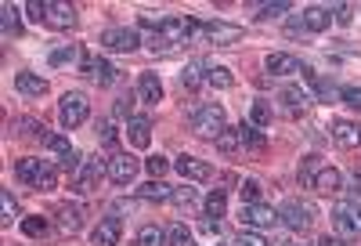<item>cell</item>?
Wrapping results in <instances>:
<instances>
[{
    "label": "cell",
    "mask_w": 361,
    "mask_h": 246,
    "mask_svg": "<svg viewBox=\"0 0 361 246\" xmlns=\"http://www.w3.org/2000/svg\"><path fill=\"white\" fill-rule=\"evenodd\" d=\"M199 33V22L192 15H174V18H163V26H159V33L152 36V44H148V51H174V48H181V44H188Z\"/></svg>",
    "instance_id": "1"
},
{
    "label": "cell",
    "mask_w": 361,
    "mask_h": 246,
    "mask_svg": "<svg viewBox=\"0 0 361 246\" xmlns=\"http://www.w3.org/2000/svg\"><path fill=\"white\" fill-rule=\"evenodd\" d=\"M15 178L22 181V184H29V189H40V192H51L54 184H58V171H54V163L36 159V156L18 159V163H15Z\"/></svg>",
    "instance_id": "2"
},
{
    "label": "cell",
    "mask_w": 361,
    "mask_h": 246,
    "mask_svg": "<svg viewBox=\"0 0 361 246\" xmlns=\"http://www.w3.org/2000/svg\"><path fill=\"white\" fill-rule=\"evenodd\" d=\"M188 127H192V134H199V138L217 141L228 127V116H224L221 106H199V109H192V116H188Z\"/></svg>",
    "instance_id": "3"
},
{
    "label": "cell",
    "mask_w": 361,
    "mask_h": 246,
    "mask_svg": "<svg viewBox=\"0 0 361 246\" xmlns=\"http://www.w3.org/2000/svg\"><path fill=\"white\" fill-rule=\"evenodd\" d=\"M101 174H109V159H101V156H83L80 171L73 174V192H80V196H91V192L98 189Z\"/></svg>",
    "instance_id": "4"
},
{
    "label": "cell",
    "mask_w": 361,
    "mask_h": 246,
    "mask_svg": "<svg viewBox=\"0 0 361 246\" xmlns=\"http://www.w3.org/2000/svg\"><path fill=\"white\" fill-rule=\"evenodd\" d=\"M87 116H91V101H87V94L69 91L66 98H61L58 120H61V127H66V131H76L80 123H87Z\"/></svg>",
    "instance_id": "5"
},
{
    "label": "cell",
    "mask_w": 361,
    "mask_h": 246,
    "mask_svg": "<svg viewBox=\"0 0 361 246\" xmlns=\"http://www.w3.org/2000/svg\"><path fill=\"white\" fill-rule=\"evenodd\" d=\"M279 224H286V229L293 232H304L314 224V207L304 199H286L282 207H279Z\"/></svg>",
    "instance_id": "6"
},
{
    "label": "cell",
    "mask_w": 361,
    "mask_h": 246,
    "mask_svg": "<svg viewBox=\"0 0 361 246\" xmlns=\"http://www.w3.org/2000/svg\"><path fill=\"white\" fill-rule=\"evenodd\" d=\"M101 48H105V51H116V55H131V51L141 48V36H138L134 29L116 26V29H105V33H101Z\"/></svg>",
    "instance_id": "7"
},
{
    "label": "cell",
    "mask_w": 361,
    "mask_h": 246,
    "mask_svg": "<svg viewBox=\"0 0 361 246\" xmlns=\"http://www.w3.org/2000/svg\"><path fill=\"white\" fill-rule=\"evenodd\" d=\"M329 26H332L329 8H307L296 22H289V33H325Z\"/></svg>",
    "instance_id": "8"
},
{
    "label": "cell",
    "mask_w": 361,
    "mask_h": 246,
    "mask_svg": "<svg viewBox=\"0 0 361 246\" xmlns=\"http://www.w3.org/2000/svg\"><path fill=\"white\" fill-rule=\"evenodd\" d=\"M264 69H267L271 76H296V73H304L307 80L314 76V73L304 66L300 58H296V55H286V51H279V55H267V58H264Z\"/></svg>",
    "instance_id": "9"
},
{
    "label": "cell",
    "mask_w": 361,
    "mask_h": 246,
    "mask_svg": "<svg viewBox=\"0 0 361 246\" xmlns=\"http://www.w3.org/2000/svg\"><path fill=\"white\" fill-rule=\"evenodd\" d=\"M199 33L206 44H217V48H228V44H239L242 40V29L231 22H199Z\"/></svg>",
    "instance_id": "10"
},
{
    "label": "cell",
    "mask_w": 361,
    "mask_h": 246,
    "mask_svg": "<svg viewBox=\"0 0 361 246\" xmlns=\"http://www.w3.org/2000/svg\"><path fill=\"white\" fill-rule=\"evenodd\" d=\"M138 171H141V163H138L131 152H116V156L109 159V181H112V184H131V181L138 178Z\"/></svg>",
    "instance_id": "11"
},
{
    "label": "cell",
    "mask_w": 361,
    "mask_h": 246,
    "mask_svg": "<svg viewBox=\"0 0 361 246\" xmlns=\"http://www.w3.org/2000/svg\"><path fill=\"white\" fill-rule=\"evenodd\" d=\"M239 217L249 229H274V224H279V210L267 207V203H249V207H242Z\"/></svg>",
    "instance_id": "12"
},
{
    "label": "cell",
    "mask_w": 361,
    "mask_h": 246,
    "mask_svg": "<svg viewBox=\"0 0 361 246\" xmlns=\"http://www.w3.org/2000/svg\"><path fill=\"white\" fill-rule=\"evenodd\" d=\"M44 22L54 26V29H73L80 18H76V8H73V4H61V0H47V4H44Z\"/></svg>",
    "instance_id": "13"
},
{
    "label": "cell",
    "mask_w": 361,
    "mask_h": 246,
    "mask_svg": "<svg viewBox=\"0 0 361 246\" xmlns=\"http://www.w3.org/2000/svg\"><path fill=\"white\" fill-rule=\"evenodd\" d=\"M329 134L339 149H358L361 145V123H351V120H332L329 123Z\"/></svg>",
    "instance_id": "14"
},
{
    "label": "cell",
    "mask_w": 361,
    "mask_h": 246,
    "mask_svg": "<svg viewBox=\"0 0 361 246\" xmlns=\"http://www.w3.org/2000/svg\"><path fill=\"white\" fill-rule=\"evenodd\" d=\"M279 101L286 106V113H289V116H304V113L314 106V98H311V94H307L300 84H289V87H282Z\"/></svg>",
    "instance_id": "15"
},
{
    "label": "cell",
    "mask_w": 361,
    "mask_h": 246,
    "mask_svg": "<svg viewBox=\"0 0 361 246\" xmlns=\"http://www.w3.org/2000/svg\"><path fill=\"white\" fill-rule=\"evenodd\" d=\"M174 167H177V174L184 178V181H206L209 174H214V167L209 163H202V159H196V156H177L174 159Z\"/></svg>",
    "instance_id": "16"
},
{
    "label": "cell",
    "mask_w": 361,
    "mask_h": 246,
    "mask_svg": "<svg viewBox=\"0 0 361 246\" xmlns=\"http://www.w3.org/2000/svg\"><path fill=\"white\" fill-rule=\"evenodd\" d=\"M126 141H131L134 149H148V141H152V120L148 116H131L126 120Z\"/></svg>",
    "instance_id": "17"
},
{
    "label": "cell",
    "mask_w": 361,
    "mask_h": 246,
    "mask_svg": "<svg viewBox=\"0 0 361 246\" xmlns=\"http://www.w3.org/2000/svg\"><path fill=\"white\" fill-rule=\"evenodd\" d=\"M119 239H123V221H119V217H105L98 229L91 232V243H94V246H116Z\"/></svg>",
    "instance_id": "18"
},
{
    "label": "cell",
    "mask_w": 361,
    "mask_h": 246,
    "mask_svg": "<svg viewBox=\"0 0 361 246\" xmlns=\"http://www.w3.org/2000/svg\"><path fill=\"white\" fill-rule=\"evenodd\" d=\"M332 224L339 232H361V224H358V210H354V203H336L332 207Z\"/></svg>",
    "instance_id": "19"
},
{
    "label": "cell",
    "mask_w": 361,
    "mask_h": 246,
    "mask_svg": "<svg viewBox=\"0 0 361 246\" xmlns=\"http://www.w3.org/2000/svg\"><path fill=\"white\" fill-rule=\"evenodd\" d=\"M138 94L148 101V106H159L163 101V80L156 73H141L138 76Z\"/></svg>",
    "instance_id": "20"
},
{
    "label": "cell",
    "mask_w": 361,
    "mask_h": 246,
    "mask_svg": "<svg viewBox=\"0 0 361 246\" xmlns=\"http://www.w3.org/2000/svg\"><path fill=\"white\" fill-rule=\"evenodd\" d=\"M15 87L22 91L26 98H44V94H47V80L36 76V73H18V76H15Z\"/></svg>",
    "instance_id": "21"
},
{
    "label": "cell",
    "mask_w": 361,
    "mask_h": 246,
    "mask_svg": "<svg viewBox=\"0 0 361 246\" xmlns=\"http://www.w3.org/2000/svg\"><path fill=\"white\" fill-rule=\"evenodd\" d=\"M54 217H58L61 232H80L83 229V214H80V207H73V203H61V207L54 210Z\"/></svg>",
    "instance_id": "22"
},
{
    "label": "cell",
    "mask_w": 361,
    "mask_h": 246,
    "mask_svg": "<svg viewBox=\"0 0 361 246\" xmlns=\"http://www.w3.org/2000/svg\"><path fill=\"white\" fill-rule=\"evenodd\" d=\"M339 184H344V174H339L336 167H322V174L314 178V192H322V196H332V192H339Z\"/></svg>",
    "instance_id": "23"
},
{
    "label": "cell",
    "mask_w": 361,
    "mask_h": 246,
    "mask_svg": "<svg viewBox=\"0 0 361 246\" xmlns=\"http://www.w3.org/2000/svg\"><path fill=\"white\" fill-rule=\"evenodd\" d=\"M138 196H141L145 203H170V199H174V189L163 184V181H145L141 189H138Z\"/></svg>",
    "instance_id": "24"
},
{
    "label": "cell",
    "mask_w": 361,
    "mask_h": 246,
    "mask_svg": "<svg viewBox=\"0 0 361 246\" xmlns=\"http://www.w3.org/2000/svg\"><path fill=\"white\" fill-rule=\"evenodd\" d=\"M91 76L98 80L101 87H112V84H116V76H119V69L112 66L109 58H94V66H91Z\"/></svg>",
    "instance_id": "25"
},
{
    "label": "cell",
    "mask_w": 361,
    "mask_h": 246,
    "mask_svg": "<svg viewBox=\"0 0 361 246\" xmlns=\"http://www.w3.org/2000/svg\"><path fill=\"white\" fill-rule=\"evenodd\" d=\"M239 134H242V145H246V149H257V152L267 149V138H264V131L257 127V123H242Z\"/></svg>",
    "instance_id": "26"
},
{
    "label": "cell",
    "mask_w": 361,
    "mask_h": 246,
    "mask_svg": "<svg viewBox=\"0 0 361 246\" xmlns=\"http://www.w3.org/2000/svg\"><path fill=\"white\" fill-rule=\"evenodd\" d=\"M206 84L217 87V91H228V87H235V76L224 66H206Z\"/></svg>",
    "instance_id": "27"
},
{
    "label": "cell",
    "mask_w": 361,
    "mask_h": 246,
    "mask_svg": "<svg viewBox=\"0 0 361 246\" xmlns=\"http://www.w3.org/2000/svg\"><path fill=\"white\" fill-rule=\"evenodd\" d=\"M322 167H325V163H322V156H318V152L304 156V159H300V181H304V184H311V189H314V178L322 174Z\"/></svg>",
    "instance_id": "28"
},
{
    "label": "cell",
    "mask_w": 361,
    "mask_h": 246,
    "mask_svg": "<svg viewBox=\"0 0 361 246\" xmlns=\"http://www.w3.org/2000/svg\"><path fill=\"white\" fill-rule=\"evenodd\" d=\"M138 246H166V232L159 229V224H141L138 229Z\"/></svg>",
    "instance_id": "29"
},
{
    "label": "cell",
    "mask_w": 361,
    "mask_h": 246,
    "mask_svg": "<svg viewBox=\"0 0 361 246\" xmlns=\"http://www.w3.org/2000/svg\"><path fill=\"white\" fill-rule=\"evenodd\" d=\"M15 221H18V199H15V192H0V224L11 229Z\"/></svg>",
    "instance_id": "30"
},
{
    "label": "cell",
    "mask_w": 361,
    "mask_h": 246,
    "mask_svg": "<svg viewBox=\"0 0 361 246\" xmlns=\"http://www.w3.org/2000/svg\"><path fill=\"white\" fill-rule=\"evenodd\" d=\"M0 18H4V36H22V15H18L15 4L0 8Z\"/></svg>",
    "instance_id": "31"
},
{
    "label": "cell",
    "mask_w": 361,
    "mask_h": 246,
    "mask_svg": "<svg viewBox=\"0 0 361 246\" xmlns=\"http://www.w3.org/2000/svg\"><path fill=\"white\" fill-rule=\"evenodd\" d=\"M202 207H206V217H209V221H221V217L228 214V196H224V192H209Z\"/></svg>",
    "instance_id": "32"
},
{
    "label": "cell",
    "mask_w": 361,
    "mask_h": 246,
    "mask_svg": "<svg viewBox=\"0 0 361 246\" xmlns=\"http://www.w3.org/2000/svg\"><path fill=\"white\" fill-rule=\"evenodd\" d=\"M22 232H26L29 239H44V236L51 232V221H47L44 214H33V217L22 221Z\"/></svg>",
    "instance_id": "33"
},
{
    "label": "cell",
    "mask_w": 361,
    "mask_h": 246,
    "mask_svg": "<svg viewBox=\"0 0 361 246\" xmlns=\"http://www.w3.org/2000/svg\"><path fill=\"white\" fill-rule=\"evenodd\" d=\"M170 203H174L177 210H196L199 207V192L192 189V184H184V189H174V199Z\"/></svg>",
    "instance_id": "34"
},
{
    "label": "cell",
    "mask_w": 361,
    "mask_h": 246,
    "mask_svg": "<svg viewBox=\"0 0 361 246\" xmlns=\"http://www.w3.org/2000/svg\"><path fill=\"white\" fill-rule=\"evenodd\" d=\"M11 134H15V138H40V141H44L47 131L40 127L36 120H15V123H11Z\"/></svg>",
    "instance_id": "35"
},
{
    "label": "cell",
    "mask_w": 361,
    "mask_h": 246,
    "mask_svg": "<svg viewBox=\"0 0 361 246\" xmlns=\"http://www.w3.org/2000/svg\"><path fill=\"white\" fill-rule=\"evenodd\" d=\"M202 76H206V66H202V62H192V66H184V69H181V87L196 91V87L202 84Z\"/></svg>",
    "instance_id": "36"
},
{
    "label": "cell",
    "mask_w": 361,
    "mask_h": 246,
    "mask_svg": "<svg viewBox=\"0 0 361 246\" xmlns=\"http://www.w3.org/2000/svg\"><path fill=\"white\" fill-rule=\"evenodd\" d=\"M217 149H221L224 156H235V152L242 149V134H239V131H231V127H224V134L217 138Z\"/></svg>",
    "instance_id": "37"
},
{
    "label": "cell",
    "mask_w": 361,
    "mask_h": 246,
    "mask_svg": "<svg viewBox=\"0 0 361 246\" xmlns=\"http://www.w3.org/2000/svg\"><path fill=\"white\" fill-rule=\"evenodd\" d=\"M271 120H274V109L267 106V101H253V109H249V123H257V127L264 131Z\"/></svg>",
    "instance_id": "38"
},
{
    "label": "cell",
    "mask_w": 361,
    "mask_h": 246,
    "mask_svg": "<svg viewBox=\"0 0 361 246\" xmlns=\"http://www.w3.org/2000/svg\"><path fill=\"white\" fill-rule=\"evenodd\" d=\"M166 246H196L192 232H188V224H174L170 236H166Z\"/></svg>",
    "instance_id": "39"
},
{
    "label": "cell",
    "mask_w": 361,
    "mask_h": 246,
    "mask_svg": "<svg viewBox=\"0 0 361 246\" xmlns=\"http://www.w3.org/2000/svg\"><path fill=\"white\" fill-rule=\"evenodd\" d=\"M44 145H47L51 152H58V159L73 152V145H69V138H61V134H51V131L44 134Z\"/></svg>",
    "instance_id": "40"
},
{
    "label": "cell",
    "mask_w": 361,
    "mask_h": 246,
    "mask_svg": "<svg viewBox=\"0 0 361 246\" xmlns=\"http://www.w3.org/2000/svg\"><path fill=\"white\" fill-rule=\"evenodd\" d=\"M239 196H242V207H249V203H260V184L257 181H242V189H239Z\"/></svg>",
    "instance_id": "41"
},
{
    "label": "cell",
    "mask_w": 361,
    "mask_h": 246,
    "mask_svg": "<svg viewBox=\"0 0 361 246\" xmlns=\"http://www.w3.org/2000/svg\"><path fill=\"white\" fill-rule=\"evenodd\" d=\"M293 11V4H286V0H279V4H264V8H257V15L260 18H279V15H289Z\"/></svg>",
    "instance_id": "42"
},
{
    "label": "cell",
    "mask_w": 361,
    "mask_h": 246,
    "mask_svg": "<svg viewBox=\"0 0 361 246\" xmlns=\"http://www.w3.org/2000/svg\"><path fill=\"white\" fill-rule=\"evenodd\" d=\"M98 138H101V145H116V123L112 120H101L98 123Z\"/></svg>",
    "instance_id": "43"
},
{
    "label": "cell",
    "mask_w": 361,
    "mask_h": 246,
    "mask_svg": "<svg viewBox=\"0 0 361 246\" xmlns=\"http://www.w3.org/2000/svg\"><path fill=\"white\" fill-rule=\"evenodd\" d=\"M166 167H170V163H166L163 156H152V159H148V163H145V171H148V174H152V181H163V174H166Z\"/></svg>",
    "instance_id": "44"
},
{
    "label": "cell",
    "mask_w": 361,
    "mask_h": 246,
    "mask_svg": "<svg viewBox=\"0 0 361 246\" xmlns=\"http://www.w3.org/2000/svg\"><path fill=\"white\" fill-rule=\"evenodd\" d=\"M76 55H80L76 48H54V51H51V66H69Z\"/></svg>",
    "instance_id": "45"
},
{
    "label": "cell",
    "mask_w": 361,
    "mask_h": 246,
    "mask_svg": "<svg viewBox=\"0 0 361 246\" xmlns=\"http://www.w3.org/2000/svg\"><path fill=\"white\" fill-rule=\"evenodd\" d=\"M329 11H332V18H336L339 26H351V22H354V18H351V15H354V8H351V4H332Z\"/></svg>",
    "instance_id": "46"
},
{
    "label": "cell",
    "mask_w": 361,
    "mask_h": 246,
    "mask_svg": "<svg viewBox=\"0 0 361 246\" xmlns=\"http://www.w3.org/2000/svg\"><path fill=\"white\" fill-rule=\"evenodd\" d=\"M235 246H267V239L257 236V232H239V236H235Z\"/></svg>",
    "instance_id": "47"
},
{
    "label": "cell",
    "mask_w": 361,
    "mask_h": 246,
    "mask_svg": "<svg viewBox=\"0 0 361 246\" xmlns=\"http://www.w3.org/2000/svg\"><path fill=\"white\" fill-rule=\"evenodd\" d=\"M339 98H344L351 109H358V113H361V87H344V91H339Z\"/></svg>",
    "instance_id": "48"
},
{
    "label": "cell",
    "mask_w": 361,
    "mask_h": 246,
    "mask_svg": "<svg viewBox=\"0 0 361 246\" xmlns=\"http://www.w3.org/2000/svg\"><path fill=\"white\" fill-rule=\"evenodd\" d=\"M131 106H134V94H119V98H116V116L131 120Z\"/></svg>",
    "instance_id": "49"
},
{
    "label": "cell",
    "mask_w": 361,
    "mask_h": 246,
    "mask_svg": "<svg viewBox=\"0 0 361 246\" xmlns=\"http://www.w3.org/2000/svg\"><path fill=\"white\" fill-rule=\"evenodd\" d=\"M26 15L33 18V22H44V4H40V0H29V4H26Z\"/></svg>",
    "instance_id": "50"
},
{
    "label": "cell",
    "mask_w": 361,
    "mask_h": 246,
    "mask_svg": "<svg viewBox=\"0 0 361 246\" xmlns=\"http://www.w3.org/2000/svg\"><path fill=\"white\" fill-rule=\"evenodd\" d=\"M347 192H351V199H361V171L351 178V189H347Z\"/></svg>",
    "instance_id": "51"
},
{
    "label": "cell",
    "mask_w": 361,
    "mask_h": 246,
    "mask_svg": "<svg viewBox=\"0 0 361 246\" xmlns=\"http://www.w3.org/2000/svg\"><path fill=\"white\" fill-rule=\"evenodd\" d=\"M318 246H347V243L336 239V236H322V239H318Z\"/></svg>",
    "instance_id": "52"
},
{
    "label": "cell",
    "mask_w": 361,
    "mask_h": 246,
    "mask_svg": "<svg viewBox=\"0 0 361 246\" xmlns=\"http://www.w3.org/2000/svg\"><path fill=\"white\" fill-rule=\"evenodd\" d=\"M358 224H361V210H358Z\"/></svg>",
    "instance_id": "53"
}]
</instances>
